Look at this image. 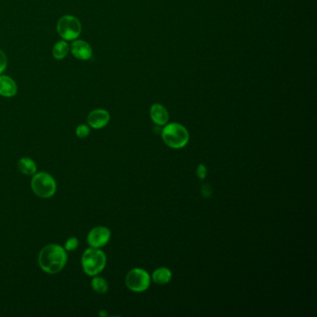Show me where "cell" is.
<instances>
[{
  "label": "cell",
  "instance_id": "1",
  "mask_svg": "<svg viewBox=\"0 0 317 317\" xmlns=\"http://www.w3.org/2000/svg\"><path fill=\"white\" fill-rule=\"evenodd\" d=\"M68 260L65 247L57 244L44 246L39 254V264L44 272L56 274L65 268Z\"/></svg>",
  "mask_w": 317,
  "mask_h": 317
},
{
  "label": "cell",
  "instance_id": "2",
  "mask_svg": "<svg viewBox=\"0 0 317 317\" xmlns=\"http://www.w3.org/2000/svg\"><path fill=\"white\" fill-rule=\"evenodd\" d=\"M107 262L105 253L100 248L89 247L81 257V265L85 273L89 276H95L104 271Z\"/></svg>",
  "mask_w": 317,
  "mask_h": 317
},
{
  "label": "cell",
  "instance_id": "3",
  "mask_svg": "<svg viewBox=\"0 0 317 317\" xmlns=\"http://www.w3.org/2000/svg\"><path fill=\"white\" fill-rule=\"evenodd\" d=\"M162 138L170 148L181 149L189 142V133L181 124L171 123L167 125L162 130Z\"/></svg>",
  "mask_w": 317,
  "mask_h": 317
},
{
  "label": "cell",
  "instance_id": "4",
  "mask_svg": "<svg viewBox=\"0 0 317 317\" xmlns=\"http://www.w3.org/2000/svg\"><path fill=\"white\" fill-rule=\"evenodd\" d=\"M31 188L40 198H51L57 191V183L53 176L44 171L33 175Z\"/></svg>",
  "mask_w": 317,
  "mask_h": 317
},
{
  "label": "cell",
  "instance_id": "5",
  "mask_svg": "<svg viewBox=\"0 0 317 317\" xmlns=\"http://www.w3.org/2000/svg\"><path fill=\"white\" fill-rule=\"evenodd\" d=\"M81 24L79 20L72 15H65L59 20L57 31L62 39L74 40L78 39L81 34Z\"/></svg>",
  "mask_w": 317,
  "mask_h": 317
},
{
  "label": "cell",
  "instance_id": "6",
  "mask_svg": "<svg viewBox=\"0 0 317 317\" xmlns=\"http://www.w3.org/2000/svg\"><path fill=\"white\" fill-rule=\"evenodd\" d=\"M150 283L149 273L140 268L132 269L126 276V285L131 291H144L149 287Z\"/></svg>",
  "mask_w": 317,
  "mask_h": 317
},
{
  "label": "cell",
  "instance_id": "7",
  "mask_svg": "<svg viewBox=\"0 0 317 317\" xmlns=\"http://www.w3.org/2000/svg\"><path fill=\"white\" fill-rule=\"evenodd\" d=\"M111 231L105 226L94 227L87 236L89 246L95 248H101L106 246L110 241Z\"/></svg>",
  "mask_w": 317,
  "mask_h": 317
},
{
  "label": "cell",
  "instance_id": "8",
  "mask_svg": "<svg viewBox=\"0 0 317 317\" xmlns=\"http://www.w3.org/2000/svg\"><path fill=\"white\" fill-rule=\"evenodd\" d=\"M87 120L92 129L100 130L109 123L110 114L104 109H95L89 114Z\"/></svg>",
  "mask_w": 317,
  "mask_h": 317
},
{
  "label": "cell",
  "instance_id": "9",
  "mask_svg": "<svg viewBox=\"0 0 317 317\" xmlns=\"http://www.w3.org/2000/svg\"><path fill=\"white\" fill-rule=\"evenodd\" d=\"M72 54L79 60H89L92 56V48L84 40H76L71 46Z\"/></svg>",
  "mask_w": 317,
  "mask_h": 317
},
{
  "label": "cell",
  "instance_id": "10",
  "mask_svg": "<svg viewBox=\"0 0 317 317\" xmlns=\"http://www.w3.org/2000/svg\"><path fill=\"white\" fill-rule=\"evenodd\" d=\"M150 117L154 123L157 126H164L168 123V112L162 104H155L150 109Z\"/></svg>",
  "mask_w": 317,
  "mask_h": 317
},
{
  "label": "cell",
  "instance_id": "11",
  "mask_svg": "<svg viewBox=\"0 0 317 317\" xmlns=\"http://www.w3.org/2000/svg\"><path fill=\"white\" fill-rule=\"evenodd\" d=\"M18 88L13 78L8 76L0 77V95L3 97L11 98L17 94Z\"/></svg>",
  "mask_w": 317,
  "mask_h": 317
},
{
  "label": "cell",
  "instance_id": "12",
  "mask_svg": "<svg viewBox=\"0 0 317 317\" xmlns=\"http://www.w3.org/2000/svg\"><path fill=\"white\" fill-rule=\"evenodd\" d=\"M18 168L23 174L26 176H33L38 171V167L36 162L30 157H23L18 162Z\"/></svg>",
  "mask_w": 317,
  "mask_h": 317
},
{
  "label": "cell",
  "instance_id": "13",
  "mask_svg": "<svg viewBox=\"0 0 317 317\" xmlns=\"http://www.w3.org/2000/svg\"><path fill=\"white\" fill-rule=\"evenodd\" d=\"M172 277L171 271L168 268H159L153 273V280L158 285H165L168 283Z\"/></svg>",
  "mask_w": 317,
  "mask_h": 317
},
{
  "label": "cell",
  "instance_id": "14",
  "mask_svg": "<svg viewBox=\"0 0 317 317\" xmlns=\"http://www.w3.org/2000/svg\"><path fill=\"white\" fill-rule=\"evenodd\" d=\"M68 52H69V45L65 41H59L52 49V55L57 60L65 58Z\"/></svg>",
  "mask_w": 317,
  "mask_h": 317
},
{
  "label": "cell",
  "instance_id": "15",
  "mask_svg": "<svg viewBox=\"0 0 317 317\" xmlns=\"http://www.w3.org/2000/svg\"><path fill=\"white\" fill-rule=\"evenodd\" d=\"M91 287L95 292H97L99 294H104L108 291V283L105 279L95 275L93 276V279L91 280Z\"/></svg>",
  "mask_w": 317,
  "mask_h": 317
},
{
  "label": "cell",
  "instance_id": "16",
  "mask_svg": "<svg viewBox=\"0 0 317 317\" xmlns=\"http://www.w3.org/2000/svg\"><path fill=\"white\" fill-rule=\"evenodd\" d=\"M90 133H91L90 127L87 126V125H84V124L78 126V128H77V130H76V134H77V136H78V138H80V139L87 138V137L90 135Z\"/></svg>",
  "mask_w": 317,
  "mask_h": 317
},
{
  "label": "cell",
  "instance_id": "17",
  "mask_svg": "<svg viewBox=\"0 0 317 317\" xmlns=\"http://www.w3.org/2000/svg\"><path fill=\"white\" fill-rule=\"evenodd\" d=\"M78 245H79V242H78V238L75 237V236H73V237H70V238H68V239L66 240L65 245V249L67 252L74 251V250H76V249L78 248Z\"/></svg>",
  "mask_w": 317,
  "mask_h": 317
},
{
  "label": "cell",
  "instance_id": "18",
  "mask_svg": "<svg viewBox=\"0 0 317 317\" xmlns=\"http://www.w3.org/2000/svg\"><path fill=\"white\" fill-rule=\"evenodd\" d=\"M8 65V59L6 54L0 50V75L6 70Z\"/></svg>",
  "mask_w": 317,
  "mask_h": 317
},
{
  "label": "cell",
  "instance_id": "19",
  "mask_svg": "<svg viewBox=\"0 0 317 317\" xmlns=\"http://www.w3.org/2000/svg\"><path fill=\"white\" fill-rule=\"evenodd\" d=\"M196 175L200 180H204L207 177V168L204 165H199L196 169Z\"/></svg>",
  "mask_w": 317,
  "mask_h": 317
},
{
  "label": "cell",
  "instance_id": "20",
  "mask_svg": "<svg viewBox=\"0 0 317 317\" xmlns=\"http://www.w3.org/2000/svg\"><path fill=\"white\" fill-rule=\"evenodd\" d=\"M201 192H202V195H203L205 198H208V197L212 194V188L210 187L209 185H207V184H204V185L202 186Z\"/></svg>",
  "mask_w": 317,
  "mask_h": 317
},
{
  "label": "cell",
  "instance_id": "21",
  "mask_svg": "<svg viewBox=\"0 0 317 317\" xmlns=\"http://www.w3.org/2000/svg\"><path fill=\"white\" fill-rule=\"evenodd\" d=\"M100 315H106V312H104V311H101V312H100Z\"/></svg>",
  "mask_w": 317,
  "mask_h": 317
}]
</instances>
